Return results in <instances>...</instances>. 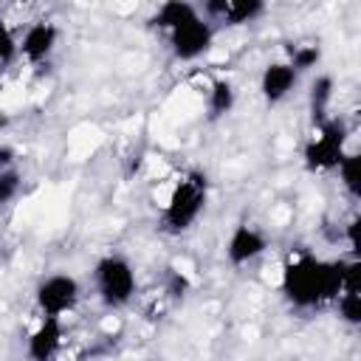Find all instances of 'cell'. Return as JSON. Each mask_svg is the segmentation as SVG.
Wrapping results in <instances>:
<instances>
[{"instance_id":"cell-8","label":"cell","mask_w":361,"mask_h":361,"mask_svg":"<svg viewBox=\"0 0 361 361\" xmlns=\"http://www.w3.org/2000/svg\"><path fill=\"white\" fill-rule=\"evenodd\" d=\"M59 42V28L48 20L31 23L23 34V39L17 42V56H23L28 65H42L51 59V54L56 51Z\"/></svg>"},{"instance_id":"cell-13","label":"cell","mask_w":361,"mask_h":361,"mask_svg":"<svg viewBox=\"0 0 361 361\" xmlns=\"http://www.w3.org/2000/svg\"><path fill=\"white\" fill-rule=\"evenodd\" d=\"M333 87H336V82L327 73L313 79V85H310V116H313V124L327 118V110H330V102H333Z\"/></svg>"},{"instance_id":"cell-20","label":"cell","mask_w":361,"mask_h":361,"mask_svg":"<svg viewBox=\"0 0 361 361\" xmlns=\"http://www.w3.org/2000/svg\"><path fill=\"white\" fill-rule=\"evenodd\" d=\"M361 217L358 214H353L350 220H347V226H344V240H347V245H350V257H358L361 254Z\"/></svg>"},{"instance_id":"cell-16","label":"cell","mask_w":361,"mask_h":361,"mask_svg":"<svg viewBox=\"0 0 361 361\" xmlns=\"http://www.w3.org/2000/svg\"><path fill=\"white\" fill-rule=\"evenodd\" d=\"M288 62H290L299 73H305V71H310V68H316V65L322 62V48L313 45V42L290 45V51H288Z\"/></svg>"},{"instance_id":"cell-10","label":"cell","mask_w":361,"mask_h":361,"mask_svg":"<svg viewBox=\"0 0 361 361\" xmlns=\"http://www.w3.org/2000/svg\"><path fill=\"white\" fill-rule=\"evenodd\" d=\"M296 82H299V71L288 59L268 62L262 68V73H259V93H262L268 107H276V104H282L290 96Z\"/></svg>"},{"instance_id":"cell-18","label":"cell","mask_w":361,"mask_h":361,"mask_svg":"<svg viewBox=\"0 0 361 361\" xmlns=\"http://www.w3.org/2000/svg\"><path fill=\"white\" fill-rule=\"evenodd\" d=\"M189 288H192V282H189V276H186L183 271H178V268H169V271H166L164 290H166V296H169V299L180 302V299L189 293Z\"/></svg>"},{"instance_id":"cell-12","label":"cell","mask_w":361,"mask_h":361,"mask_svg":"<svg viewBox=\"0 0 361 361\" xmlns=\"http://www.w3.org/2000/svg\"><path fill=\"white\" fill-rule=\"evenodd\" d=\"M234 102H237V90L228 79H214L206 90V110H209V118H223L234 110Z\"/></svg>"},{"instance_id":"cell-21","label":"cell","mask_w":361,"mask_h":361,"mask_svg":"<svg viewBox=\"0 0 361 361\" xmlns=\"http://www.w3.org/2000/svg\"><path fill=\"white\" fill-rule=\"evenodd\" d=\"M14 161H17V152H14V147H8V144H0V169H3V166H14Z\"/></svg>"},{"instance_id":"cell-15","label":"cell","mask_w":361,"mask_h":361,"mask_svg":"<svg viewBox=\"0 0 361 361\" xmlns=\"http://www.w3.org/2000/svg\"><path fill=\"white\" fill-rule=\"evenodd\" d=\"M336 307L344 324L358 327L361 324V288H341L336 296Z\"/></svg>"},{"instance_id":"cell-19","label":"cell","mask_w":361,"mask_h":361,"mask_svg":"<svg viewBox=\"0 0 361 361\" xmlns=\"http://www.w3.org/2000/svg\"><path fill=\"white\" fill-rule=\"evenodd\" d=\"M17 56V39H14V34H11V28L0 20V65H6V62H11Z\"/></svg>"},{"instance_id":"cell-2","label":"cell","mask_w":361,"mask_h":361,"mask_svg":"<svg viewBox=\"0 0 361 361\" xmlns=\"http://www.w3.org/2000/svg\"><path fill=\"white\" fill-rule=\"evenodd\" d=\"M149 25L166 37L172 56L180 62H192L203 56L214 39L212 23L189 0H164L149 17Z\"/></svg>"},{"instance_id":"cell-4","label":"cell","mask_w":361,"mask_h":361,"mask_svg":"<svg viewBox=\"0 0 361 361\" xmlns=\"http://www.w3.org/2000/svg\"><path fill=\"white\" fill-rule=\"evenodd\" d=\"M344 152H347V124L338 116H327L324 121L313 124V133L302 147V161L310 172H336Z\"/></svg>"},{"instance_id":"cell-3","label":"cell","mask_w":361,"mask_h":361,"mask_svg":"<svg viewBox=\"0 0 361 361\" xmlns=\"http://www.w3.org/2000/svg\"><path fill=\"white\" fill-rule=\"evenodd\" d=\"M206 200H209V180L203 172L192 169L186 175L178 178V183L172 186L164 209H161V217H158V226L164 234H186L197 217L203 214L206 209Z\"/></svg>"},{"instance_id":"cell-6","label":"cell","mask_w":361,"mask_h":361,"mask_svg":"<svg viewBox=\"0 0 361 361\" xmlns=\"http://www.w3.org/2000/svg\"><path fill=\"white\" fill-rule=\"evenodd\" d=\"M79 296H82V285L71 274H51L34 290L37 310L42 316H59V319L79 305Z\"/></svg>"},{"instance_id":"cell-11","label":"cell","mask_w":361,"mask_h":361,"mask_svg":"<svg viewBox=\"0 0 361 361\" xmlns=\"http://www.w3.org/2000/svg\"><path fill=\"white\" fill-rule=\"evenodd\" d=\"M62 319L59 316H39V324L31 330L28 341H25V353L34 361H48L62 350Z\"/></svg>"},{"instance_id":"cell-22","label":"cell","mask_w":361,"mask_h":361,"mask_svg":"<svg viewBox=\"0 0 361 361\" xmlns=\"http://www.w3.org/2000/svg\"><path fill=\"white\" fill-rule=\"evenodd\" d=\"M14 3H20V6H25V3H34V0H14Z\"/></svg>"},{"instance_id":"cell-9","label":"cell","mask_w":361,"mask_h":361,"mask_svg":"<svg viewBox=\"0 0 361 361\" xmlns=\"http://www.w3.org/2000/svg\"><path fill=\"white\" fill-rule=\"evenodd\" d=\"M265 0H203V17L226 25H248L265 14Z\"/></svg>"},{"instance_id":"cell-7","label":"cell","mask_w":361,"mask_h":361,"mask_svg":"<svg viewBox=\"0 0 361 361\" xmlns=\"http://www.w3.org/2000/svg\"><path fill=\"white\" fill-rule=\"evenodd\" d=\"M265 251H268V237L251 223H237L226 240V259L231 268H243L257 257H262Z\"/></svg>"},{"instance_id":"cell-1","label":"cell","mask_w":361,"mask_h":361,"mask_svg":"<svg viewBox=\"0 0 361 361\" xmlns=\"http://www.w3.org/2000/svg\"><path fill=\"white\" fill-rule=\"evenodd\" d=\"M341 259H322L305 248L290 251L282 265V296L293 310H322L341 290Z\"/></svg>"},{"instance_id":"cell-17","label":"cell","mask_w":361,"mask_h":361,"mask_svg":"<svg viewBox=\"0 0 361 361\" xmlns=\"http://www.w3.org/2000/svg\"><path fill=\"white\" fill-rule=\"evenodd\" d=\"M23 189V175L14 166L0 169V203H11Z\"/></svg>"},{"instance_id":"cell-5","label":"cell","mask_w":361,"mask_h":361,"mask_svg":"<svg viewBox=\"0 0 361 361\" xmlns=\"http://www.w3.org/2000/svg\"><path fill=\"white\" fill-rule=\"evenodd\" d=\"M93 285H96V296L104 307L118 310L124 305L133 302L138 279L133 271V262L121 254H104L96 265H93Z\"/></svg>"},{"instance_id":"cell-14","label":"cell","mask_w":361,"mask_h":361,"mask_svg":"<svg viewBox=\"0 0 361 361\" xmlns=\"http://www.w3.org/2000/svg\"><path fill=\"white\" fill-rule=\"evenodd\" d=\"M336 172H338L341 189H344L353 200H358V197H361V155H358V152H344V158L338 161Z\"/></svg>"}]
</instances>
